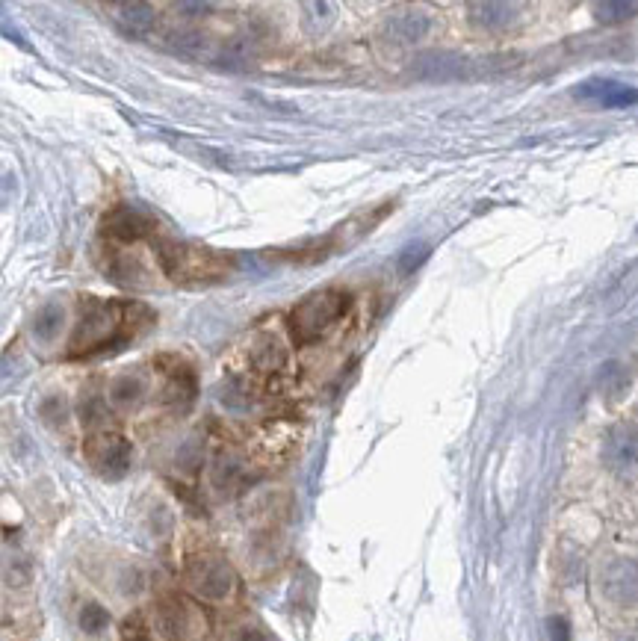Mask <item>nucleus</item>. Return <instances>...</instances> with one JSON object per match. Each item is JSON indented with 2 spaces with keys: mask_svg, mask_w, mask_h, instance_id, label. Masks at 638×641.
Returning <instances> with one entry per match:
<instances>
[{
  "mask_svg": "<svg viewBox=\"0 0 638 641\" xmlns=\"http://www.w3.org/2000/svg\"><path fill=\"white\" fill-rule=\"evenodd\" d=\"M210 3H178V12H187L190 18H195L198 12H210Z\"/></svg>",
  "mask_w": 638,
  "mask_h": 641,
  "instance_id": "27",
  "label": "nucleus"
},
{
  "mask_svg": "<svg viewBox=\"0 0 638 641\" xmlns=\"http://www.w3.org/2000/svg\"><path fill=\"white\" fill-rule=\"evenodd\" d=\"M80 630L86 633V636H98V633H104L107 627H110V612L101 606V603H86L83 609H80Z\"/></svg>",
  "mask_w": 638,
  "mask_h": 641,
  "instance_id": "20",
  "label": "nucleus"
},
{
  "mask_svg": "<svg viewBox=\"0 0 638 641\" xmlns=\"http://www.w3.org/2000/svg\"><path fill=\"white\" fill-rule=\"evenodd\" d=\"M612 379V385H606L603 390L609 393V396H621L624 393V387H627V382H630V376H624V367L621 364H606L603 367V373H600V382H609Z\"/></svg>",
  "mask_w": 638,
  "mask_h": 641,
  "instance_id": "22",
  "label": "nucleus"
},
{
  "mask_svg": "<svg viewBox=\"0 0 638 641\" xmlns=\"http://www.w3.org/2000/svg\"><path fill=\"white\" fill-rule=\"evenodd\" d=\"M305 27L311 33H325L334 24V6L331 3H305Z\"/></svg>",
  "mask_w": 638,
  "mask_h": 641,
  "instance_id": "21",
  "label": "nucleus"
},
{
  "mask_svg": "<svg viewBox=\"0 0 638 641\" xmlns=\"http://www.w3.org/2000/svg\"><path fill=\"white\" fill-rule=\"evenodd\" d=\"M470 21L485 27V30H509L520 21V6L514 3H473L470 6Z\"/></svg>",
  "mask_w": 638,
  "mask_h": 641,
  "instance_id": "12",
  "label": "nucleus"
},
{
  "mask_svg": "<svg viewBox=\"0 0 638 641\" xmlns=\"http://www.w3.org/2000/svg\"><path fill=\"white\" fill-rule=\"evenodd\" d=\"M154 627L163 641H195L204 633V615L187 600L169 594L157 603Z\"/></svg>",
  "mask_w": 638,
  "mask_h": 641,
  "instance_id": "6",
  "label": "nucleus"
},
{
  "mask_svg": "<svg viewBox=\"0 0 638 641\" xmlns=\"http://www.w3.org/2000/svg\"><path fill=\"white\" fill-rule=\"evenodd\" d=\"M142 571H136V568H128L125 571V577H122V591L125 594H133V591H142Z\"/></svg>",
  "mask_w": 638,
  "mask_h": 641,
  "instance_id": "26",
  "label": "nucleus"
},
{
  "mask_svg": "<svg viewBox=\"0 0 638 641\" xmlns=\"http://www.w3.org/2000/svg\"><path fill=\"white\" fill-rule=\"evenodd\" d=\"M426 255H429V249H426V246H408V249H405V255L399 257V266H402L405 272H411V269H417V266L426 260Z\"/></svg>",
  "mask_w": 638,
  "mask_h": 641,
  "instance_id": "24",
  "label": "nucleus"
},
{
  "mask_svg": "<svg viewBox=\"0 0 638 641\" xmlns=\"http://www.w3.org/2000/svg\"><path fill=\"white\" fill-rule=\"evenodd\" d=\"M154 231H157V219L145 207H136V204H122V207L110 210L104 219V234L119 243L142 240Z\"/></svg>",
  "mask_w": 638,
  "mask_h": 641,
  "instance_id": "8",
  "label": "nucleus"
},
{
  "mask_svg": "<svg viewBox=\"0 0 638 641\" xmlns=\"http://www.w3.org/2000/svg\"><path fill=\"white\" fill-rule=\"evenodd\" d=\"M352 305V296L343 290H317L311 296H305L299 305H293L287 325L290 334L299 346H314L322 337H328L337 322L346 317Z\"/></svg>",
  "mask_w": 638,
  "mask_h": 641,
  "instance_id": "3",
  "label": "nucleus"
},
{
  "mask_svg": "<svg viewBox=\"0 0 638 641\" xmlns=\"http://www.w3.org/2000/svg\"><path fill=\"white\" fill-rule=\"evenodd\" d=\"M86 458L89 464L107 476V479H122L128 476L130 461H133V447L128 438H122L113 429H98L86 438Z\"/></svg>",
  "mask_w": 638,
  "mask_h": 641,
  "instance_id": "5",
  "label": "nucleus"
},
{
  "mask_svg": "<svg viewBox=\"0 0 638 641\" xmlns=\"http://www.w3.org/2000/svg\"><path fill=\"white\" fill-rule=\"evenodd\" d=\"M145 379L142 376H136V373H122V376H116L113 379V385H110V402H113V408H119V411H130V408H136L142 399H145Z\"/></svg>",
  "mask_w": 638,
  "mask_h": 641,
  "instance_id": "14",
  "label": "nucleus"
},
{
  "mask_svg": "<svg viewBox=\"0 0 638 641\" xmlns=\"http://www.w3.org/2000/svg\"><path fill=\"white\" fill-rule=\"evenodd\" d=\"M145 305H119V302H101V299H83L80 322L71 337L68 358H89L110 352L122 346L136 331V314H142Z\"/></svg>",
  "mask_w": 638,
  "mask_h": 641,
  "instance_id": "1",
  "label": "nucleus"
},
{
  "mask_svg": "<svg viewBox=\"0 0 638 641\" xmlns=\"http://www.w3.org/2000/svg\"><path fill=\"white\" fill-rule=\"evenodd\" d=\"M30 579H33V571H30L27 559H12V562L6 565V582H9L12 588H24Z\"/></svg>",
  "mask_w": 638,
  "mask_h": 641,
  "instance_id": "23",
  "label": "nucleus"
},
{
  "mask_svg": "<svg viewBox=\"0 0 638 641\" xmlns=\"http://www.w3.org/2000/svg\"><path fill=\"white\" fill-rule=\"evenodd\" d=\"M110 18L116 21V27L128 36H145L154 24V6L151 3H139V0H125V3H113L110 6Z\"/></svg>",
  "mask_w": 638,
  "mask_h": 641,
  "instance_id": "11",
  "label": "nucleus"
},
{
  "mask_svg": "<svg viewBox=\"0 0 638 641\" xmlns=\"http://www.w3.org/2000/svg\"><path fill=\"white\" fill-rule=\"evenodd\" d=\"M636 15V0H603V3H594V18L603 21V24H621V21H630Z\"/></svg>",
  "mask_w": 638,
  "mask_h": 641,
  "instance_id": "18",
  "label": "nucleus"
},
{
  "mask_svg": "<svg viewBox=\"0 0 638 641\" xmlns=\"http://www.w3.org/2000/svg\"><path fill=\"white\" fill-rule=\"evenodd\" d=\"M576 98L597 101L606 110H624V107L638 104V89L624 86L618 80H585L576 86Z\"/></svg>",
  "mask_w": 638,
  "mask_h": 641,
  "instance_id": "10",
  "label": "nucleus"
},
{
  "mask_svg": "<svg viewBox=\"0 0 638 641\" xmlns=\"http://www.w3.org/2000/svg\"><path fill=\"white\" fill-rule=\"evenodd\" d=\"M547 633H550V641H571V627L565 618H553Z\"/></svg>",
  "mask_w": 638,
  "mask_h": 641,
  "instance_id": "25",
  "label": "nucleus"
},
{
  "mask_svg": "<svg viewBox=\"0 0 638 641\" xmlns=\"http://www.w3.org/2000/svg\"><path fill=\"white\" fill-rule=\"evenodd\" d=\"M603 594L618 606H633L638 600V562L633 559H615L603 568Z\"/></svg>",
  "mask_w": 638,
  "mask_h": 641,
  "instance_id": "9",
  "label": "nucleus"
},
{
  "mask_svg": "<svg viewBox=\"0 0 638 641\" xmlns=\"http://www.w3.org/2000/svg\"><path fill=\"white\" fill-rule=\"evenodd\" d=\"M603 464L615 476H636L638 473V426L615 423L603 438Z\"/></svg>",
  "mask_w": 638,
  "mask_h": 641,
  "instance_id": "7",
  "label": "nucleus"
},
{
  "mask_svg": "<svg viewBox=\"0 0 638 641\" xmlns=\"http://www.w3.org/2000/svg\"><path fill=\"white\" fill-rule=\"evenodd\" d=\"M458 57H449V54H423L417 60V74L423 80H449V77H458Z\"/></svg>",
  "mask_w": 638,
  "mask_h": 641,
  "instance_id": "17",
  "label": "nucleus"
},
{
  "mask_svg": "<svg viewBox=\"0 0 638 641\" xmlns=\"http://www.w3.org/2000/svg\"><path fill=\"white\" fill-rule=\"evenodd\" d=\"M110 278L119 281L122 287H145V266L136 260V257L125 255V252H116L110 257V266H107Z\"/></svg>",
  "mask_w": 638,
  "mask_h": 641,
  "instance_id": "16",
  "label": "nucleus"
},
{
  "mask_svg": "<svg viewBox=\"0 0 638 641\" xmlns=\"http://www.w3.org/2000/svg\"><path fill=\"white\" fill-rule=\"evenodd\" d=\"M63 322H65V308L60 305V302H51V305H45V308L36 314L33 331H36V337H39V340H54V337L60 334Z\"/></svg>",
  "mask_w": 638,
  "mask_h": 641,
  "instance_id": "19",
  "label": "nucleus"
},
{
  "mask_svg": "<svg viewBox=\"0 0 638 641\" xmlns=\"http://www.w3.org/2000/svg\"><path fill=\"white\" fill-rule=\"evenodd\" d=\"M240 476H243V467L234 455H216L213 464H210V485L219 491V494H231L237 485H240Z\"/></svg>",
  "mask_w": 638,
  "mask_h": 641,
  "instance_id": "15",
  "label": "nucleus"
},
{
  "mask_svg": "<svg viewBox=\"0 0 638 641\" xmlns=\"http://www.w3.org/2000/svg\"><path fill=\"white\" fill-rule=\"evenodd\" d=\"M125 641H151V639H148V636H128Z\"/></svg>",
  "mask_w": 638,
  "mask_h": 641,
  "instance_id": "28",
  "label": "nucleus"
},
{
  "mask_svg": "<svg viewBox=\"0 0 638 641\" xmlns=\"http://www.w3.org/2000/svg\"><path fill=\"white\" fill-rule=\"evenodd\" d=\"M429 18L423 15V12H399V15H393L390 21H387V36L393 39V42H399V45H414V42H420L426 33H429Z\"/></svg>",
  "mask_w": 638,
  "mask_h": 641,
  "instance_id": "13",
  "label": "nucleus"
},
{
  "mask_svg": "<svg viewBox=\"0 0 638 641\" xmlns=\"http://www.w3.org/2000/svg\"><path fill=\"white\" fill-rule=\"evenodd\" d=\"M184 585L201 603H225L237 591V571L216 553H198L184 565Z\"/></svg>",
  "mask_w": 638,
  "mask_h": 641,
  "instance_id": "4",
  "label": "nucleus"
},
{
  "mask_svg": "<svg viewBox=\"0 0 638 641\" xmlns=\"http://www.w3.org/2000/svg\"><path fill=\"white\" fill-rule=\"evenodd\" d=\"M157 257L163 272L178 281V284H216L225 275H231L234 260L216 249H204L195 243H184V240H160L157 243Z\"/></svg>",
  "mask_w": 638,
  "mask_h": 641,
  "instance_id": "2",
  "label": "nucleus"
}]
</instances>
